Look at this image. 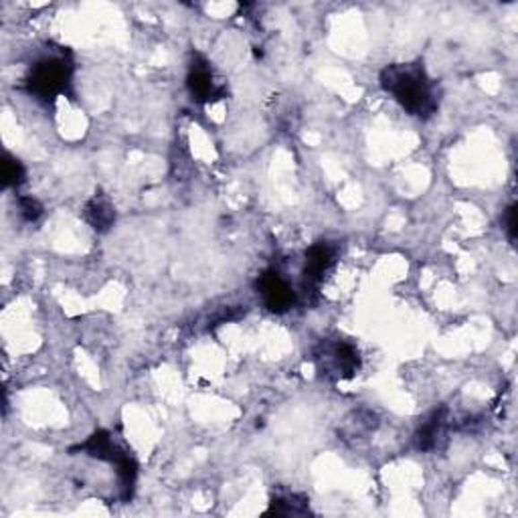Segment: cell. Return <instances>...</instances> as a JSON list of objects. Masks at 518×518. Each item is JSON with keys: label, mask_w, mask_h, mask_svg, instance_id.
<instances>
[{"label": "cell", "mask_w": 518, "mask_h": 518, "mask_svg": "<svg viewBox=\"0 0 518 518\" xmlns=\"http://www.w3.org/2000/svg\"><path fill=\"white\" fill-rule=\"evenodd\" d=\"M381 88L391 93L407 114L427 120L439 108L437 82L431 80L421 61L391 63L381 72Z\"/></svg>", "instance_id": "cell-1"}, {"label": "cell", "mask_w": 518, "mask_h": 518, "mask_svg": "<svg viewBox=\"0 0 518 518\" xmlns=\"http://www.w3.org/2000/svg\"><path fill=\"white\" fill-rule=\"evenodd\" d=\"M73 80V61L65 49L49 51L37 59L29 69L25 80V90L29 96L43 101V104H53L55 99L65 96L72 90Z\"/></svg>", "instance_id": "cell-2"}, {"label": "cell", "mask_w": 518, "mask_h": 518, "mask_svg": "<svg viewBox=\"0 0 518 518\" xmlns=\"http://www.w3.org/2000/svg\"><path fill=\"white\" fill-rule=\"evenodd\" d=\"M312 360L316 371L328 381H349L360 368L358 349L341 339L320 341L312 350Z\"/></svg>", "instance_id": "cell-3"}, {"label": "cell", "mask_w": 518, "mask_h": 518, "mask_svg": "<svg viewBox=\"0 0 518 518\" xmlns=\"http://www.w3.org/2000/svg\"><path fill=\"white\" fill-rule=\"evenodd\" d=\"M257 294L262 296L265 308L273 314H286L296 306L298 294L289 281L276 268L265 270L255 281Z\"/></svg>", "instance_id": "cell-4"}, {"label": "cell", "mask_w": 518, "mask_h": 518, "mask_svg": "<svg viewBox=\"0 0 518 518\" xmlns=\"http://www.w3.org/2000/svg\"><path fill=\"white\" fill-rule=\"evenodd\" d=\"M186 90L199 104H211V101L225 98V85L215 80V73L213 69H211L209 61L199 53L193 55V63L191 67H188Z\"/></svg>", "instance_id": "cell-5"}, {"label": "cell", "mask_w": 518, "mask_h": 518, "mask_svg": "<svg viewBox=\"0 0 518 518\" xmlns=\"http://www.w3.org/2000/svg\"><path fill=\"white\" fill-rule=\"evenodd\" d=\"M336 255H339V247L331 241H318L306 251V263L302 272L306 289H314L322 284L326 273L332 270Z\"/></svg>", "instance_id": "cell-6"}, {"label": "cell", "mask_w": 518, "mask_h": 518, "mask_svg": "<svg viewBox=\"0 0 518 518\" xmlns=\"http://www.w3.org/2000/svg\"><path fill=\"white\" fill-rule=\"evenodd\" d=\"M447 436V410L439 407L429 418L421 423L415 434V445L421 452H436L444 447Z\"/></svg>", "instance_id": "cell-7"}, {"label": "cell", "mask_w": 518, "mask_h": 518, "mask_svg": "<svg viewBox=\"0 0 518 518\" xmlns=\"http://www.w3.org/2000/svg\"><path fill=\"white\" fill-rule=\"evenodd\" d=\"M83 217L85 221L91 225V229H96L98 233H106L112 229L116 223V209L104 193H96L85 203Z\"/></svg>", "instance_id": "cell-8"}, {"label": "cell", "mask_w": 518, "mask_h": 518, "mask_svg": "<svg viewBox=\"0 0 518 518\" xmlns=\"http://www.w3.org/2000/svg\"><path fill=\"white\" fill-rule=\"evenodd\" d=\"M72 452H82V453H85V456L96 458L101 462H109V464H116V462L125 453L124 450H120V447L114 444L112 436H109L108 431H104V429L96 431V434H93L88 442H83L77 447H73Z\"/></svg>", "instance_id": "cell-9"}, {"label": "cell", "mask_w": 518, "mask_h": 518, "mask_svg": "<svg viewBox=\"0 0 518 518\" xmlns=\"http://www.w3.org/2000/svg\"><path fill=\"white\" fill-rule=\"evenodd\" d=\"M379 426V418L368 410L352 411L347 419H344L342 427L339 429V436L347 442H357V439H365L371 436Z\"/></svg>", "instance_id": "cell-10"}, {"label": "cell", "mask_w": 518, "mask_h": 518, "mask_svg": "<svg viewBox=\"0 0 518 518\" xmlns=\"http://www.w3.org/2000/svg\"><path fill=\"white\" fill-rule=\"evenodd\" d=\"M265 514H276V516H286V518L306 516V514H310L308 498L298 492H278L276 496L272 498L270 508Z\"/></svg>", "instance_id": "cell-11"}, {"label": "cell", "mask_w": 518, "mask_h": 518, "mask_svg": "<svg viewBox=\"0 0 518 518\" xmlns=\"http://www.w3.org/2000/svg\"><path fill=\"white\" fill-rule=\"evenodd\" d=\"M27 170L22 167L19 159H14L13 154H4L3 159V185L4 188H19L25 183Z\"/></svg>", "instance_id": "cell-12"}, {"label": "cell", "mask_w": 518, "mask_h": 518, "mask_svg": "<svg viewBox=\"0 0 518 518\" xmlns=\"http://www.w3.org/2000/svg\"><path fill=\"white\" fill-rule=\"evenodd\" d=\"M19 215L22 221L35 223L39 217L43 215V205L33 197H21L19 199Z\"/></svg>", "instance_id": "cell-13"}, {"label": "cell", "mask_w": 518, "mask_h": 518, "mask_svg": "<svg viewBox=\"0 0 518 518\" xmlns=\"http://www.w3.org/2000/svg\"><path fill=\"white\" fill-rule=\"evenodd\" d=\"M502 223H505V231L508 235V241L513 243L516 241V205H510L505 211V217H502Z\"/></svg>", "instance_id": "cell-14"}]
</instances>
